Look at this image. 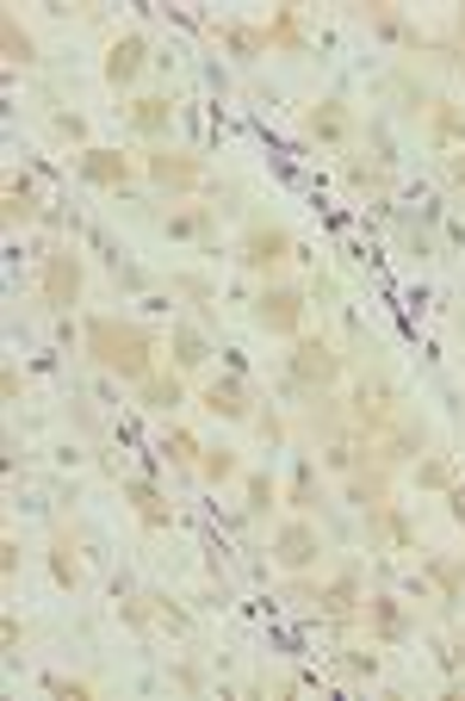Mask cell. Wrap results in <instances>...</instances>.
Instances as JSON below:
<instances>
[{
	"instance_id": "6da1fadb",
	"label": "cell",
	"mask_w": 465,
	"mask_h": 701,
	"mask_svg": "<svg viewBox=\"0 0 465 701\" xmlns=\"http://www.w3.org/2000/svg\"><path fill=\"white\" fill-rule=\"evenodd\" d=\"M155 329L143 324H124V317H87V354H93V366H106V373L131 379V385H143V379L155 373Z\"/></svg>"
},
{
	"instance_id": "7a4b0ae2",
	"label": "cell",
	"mask_w": 465,
	"mask_h": 701,
	"mask_svg": "<svg viewBox=\"0 0 465 701\" xmlns=\"http://www.w3.org/2000/svg\"><path fill=\"white\" fill-rule=\"evenodd\" d=\"M347 416H354V435H361V441H379L385 428L403 416V404H397V392L385 385V379H373V385L354 392V410H347Z\"/></svg>"
},
{
	"instance_id": "3957f363",
	"label": "cell",
	"mask_w": 465,
	"mask_h": 701,
	"mask_svg": "<svg viewBox=\"0 0 465 701\" xmlns=\"http://www.w3.org/2000/svg\"><path fill=\"white\" fill-rule=\"evenodd\" d=\"M292 379L310 385V392H329V385L342 379V354H335L329 342H317V336H298L292 342Z\"/></svg>"
},
{
	"instance_id": "277c9868",
	"label": "cell",
	"mask_w": 465,
	"mask_h": 701,
	"mask_svg": "<svg viewBox=\"0 0 465 701\" xmlns=\"http://www.w3.org/2000/svg\"><path fill=\"white\" fill-rule=\"evenodd\" d=\"M255 324L267 329V336H298V329H305V292L298 286H267L255 298Z\"/></svg>"
},
{
	"instance_id": "5b68a950",
	"label": "cell",
	"mask_w": 465,
	"mask_h": 701,
	"mask_svg": "<svg viewBox=\"0 0 465 701\" xmlns=\"http://www.w3.org/2000/svg\"><path fill=\"white\" fill-rule=\"evenodd\" d=\"M37 292H44V305H56V310H69L75 298H81V261L75 255H44V267H37Z\"/></svg>"
},
{
	"instance_id": "8992f818",
	"label": "cell",
	"mask_w": 465,
	"mask_h": 701,
	"mask_svg": "<svg viewBox=\"0 0 465 701\" xmlns=\"http://www.w3.org/2000/svg\"><path fill=\"white\" fill-rule=\"evenodd\" d=\"M242 261H248L255 274H279V267L292 261V237H286L279 223H255L248 242H242Z\"/></svg>"
},
{
	"instance_id": "52a82bcc",
	"label": "cell",
	"mask_w": 465,
	"mask_h": 701,
	"mask_svg": "<svg viewBox=\"0 0 465 701\" xmlns=\"http://www.w3.org/2000/svg\"><path fill=\"white\" fill-rule=\"evenodd\" d=\"M143 174H150L155 187H168V193H187V187H199V180H206V162H199V155H174V150H155V155H143Z\"/></svg>"
},
{
	"instance_id": "ba28073f",
	"label": "cell",
	"mask_w": 465,
	"mask_h": 701,
	"mask_svg": "<svg viewBox=\"0 0 465 701\" xmlns=\"http://www.w3.org/2000/svg\"><path fill=\"white\" fill-rule=\"evenodd\" d=\"M317 552H323V540H317V528H310L305 515H298V522H286V528L274 534V559L286 565V571H310V565H317Z\"/></svg>"
},
{
	"instance_id": "9c48e42d",
	"label": "cell",
	"mask_w": 465,
	"mask_h": 701,
	"mask_svg": "<svg viewBox=\"0 0 465 701\" xmlns=\"http://www.w3.org/2000/svg\"><path fill=\"white\" fill-rule=\"evenodd\" d=\"M199 404H206L211 416H224V423H248V404H255V397H248V385H242V379H206V392H199Z\"/></svg>"
},
{
	"instance_id": "30bf717a",
	"label": "cell",
	"mask_w": 465,
	"mask_h": 701,
	"mask_svg": "<svg viewBox=\"0 0 465 701\" xmlns=\"http://www.w3.org/2000/svg\"><path fill=\"white\" fill-rule=\"evenodd\" d=\"M143 63H150V44H143L137 32H124L119 44L106 51V81H112V87H131V81H137Z\"/></svg>"
},
{
	"instance_id": "8fae6325",
	"label": "cell",
	"mask_w": 465,
	"mask_h": 701,
	"mask_svg": "<svg viewBox=\"0 0 465 701\" xmlns=\"http://www.w3.org/2000/svg\"><path fill=\"white\" fill-rule=\"evenodd\" d=\"M410 453H422V423L397 416V423L385 428L379 441H373V460H379V465H397V460H410Z\"/></svg>"
},
{
	"instance_id": "7c38bea8",
	"label": "cell",
	"mask_w": 465,
	"mask_h": 701,
	"mask_svg": "<svg viewBox=\"0 0 465 701\" xmlns=\"http://www.w3.org/2000/svg\"><path fill=\"white\" fill-rule=\"evenodd\" d=\"M81 174L93 180V187H124V180H131V155H119V150H81Z\"/></svg>"
},
{
	"instance_id": "4fadbf2b",
	"label": "cell",
	"mask_w": 465,
	"mask_h": 701,
	"mask_svg": "<svg viewBox=\"0 0 465 701\" xmlns=\"http://www.w3.org/2000/svg\"><path fill=\"white\" fill-rule=\"evenodd\" d=\"M305 124H310V138H317V143H342L347 131H354V112H347L342 100H323V106H310Z\"/></svg>"
},
{
	"instance_id": "5bb4252c",
	"label": "cell",
	"mask_w": 465,
	"mask_h": 701,
	"mask_svg": "<svg viewBox=\"0 0 465 701\" xmlns=\"http://www.w3.org/2000/svg\"><path fill=\"white\" fill-rule=\"evenodd\" d=\"M366 528L379 534V540H391V547H416V528H410V515L397 510V503H379V510H366Z\"/></svg>"
},
{
	"instance_id": "9a60e30c",
	"label": "cell",
	"mask_w": 465,
	"mask_h": 701,
	"mask_svg": "<svg viewBox=\"0 0 465 701\" xmlns=\"http://www.w3.org/2000/svg\"><path fill=\"white\" fill-rule=\"evenodd\" d=\"M131 124H137L143 138H162L174 124V100L168 94H143V100H131Z\"/></svg>"
},
{
	"instance_id": "2e32d148",
	"label": "cell",
	"mask_w": 465,
	"mask_h": 701,
	"mask_svg": "<svg viewBox=\"0 0 465 701\" xmlns=\"http://www.w3.org/2000/svg\"><path fill=\"white\" fill-rule=\"evenodd\" d=\"M124 503H131L150 528H168V522H174V510L162 503V491H155V484H124Z\"/></svg>"
},
{
	"instance_id": "e0dca14e",
	"label": "cell",
	"mask_w": 465,
	"mask_h": 701,
	"mask_svg": "<svg viewBox=\"0 0 465 701\" xmlns=\"http://www.w3.org/2000/svg\"><path fill=\"white\" fill-rule=\"evenodd\" d=\"M317 602H323V615H329V621H347V615H354V602H361V578H354V571H342V578L329 583Z\"/></svg>"
},
{
	"instance_id": "ac0fdd59",
	"label": "cell",
	"mask_w": 465,
	"mask_h": 701,
	"mask_svg": "<svg viewBox=\"0 0 465 701\" xmlns=\"http://www.w3.org/2000/svg\"><path fill=\"white\" fill-rule=\"evenodd\" d=\"M0 218H7V223H32L37 218V193H32V180H25V174H13V180H7V206H0Z\"/></svg>"
},
{
	"instance_id": "d6986e66",
	"label": "cell",
	"mask_w": 465,
	"mask_h": 701,
	"mask_svg": "<svg viewBox=\"0 0 465 701\" xmlns=\"http://www.w3.org/2000/svg\"><path fill=\"white\" fill-rule=\"evenodd\" d=\"M366 615H373L379 639H397V633L410 627V615H403V602H397V596H373V602H366Z\"/></svg>"
},
{
	"instance_id": "ffe728a7",
	"label": "cell",
	"mask_w": 465,
	"mask_h": 701,
	"mask_svg": "<svg viewBox=\"0 0 465 701\" xmlns=\"http://www.w3.org/2000/svg\"><path fill=\"white\" fill-rule=\"evenodd\" d=\"M137 392H143L150 410H174V404H180V373H150Z\"/></svg>"
},
{
	"instance_id": "44dd1931",
	"label": "cell",
	"mask_w": 465,
	"mask_h": 701,
	"mask_svg": "<svg viewBox=\"0 0 465 701\" xmlns=\"http://www.w3.org/2000/svg\"><path fill=\"white\" fill-rule=\"evenodd\" d=\"M206 336H199V329H174V366H180V373H199V366H206Z\"/></svg>"
},
{
	"instance_id": "7402d4cb",
	"label": "cell",
	"mask_w": 465,
	"mask_h": 701,
	"mask_svg": "<svg viewBox=\"0 0 465 701\" xmlns=\"http://www.w3.org/2000/svg\"><path fill=\"white\" fill-rule=\"evenodd\" d=\"M429 565V578H434V590H441V602H460L465 596V565H453V559H422Z\"/></svg>"
},
{
	"instance_id": "603a6c76",
	"label": "cell",
	"mask_w": 465,
	"mask_h": 701,
	"mask_svg": "<svg viewBox=\"0 0 465 701\" xmlns=\"http://www.w3.org/2000/svg\"><path fill=\"white\" fill-rule=\"evenodd\" d=\"M366 19H373V25H379L385 37H397V44H410V51H422V32H416V25H403V19L391 13V7H366Z\"/></svg>"
},
{
	"instance_id": "cb8c5ba5",
	"label": "cell",
	"mask_w": 465,
	"mask_h": 701,
	"mask_svg": "<svg viewBox=\"0 0 465 701\" xmlns=\"http://www.w3.org/2000/svg\"><path fill=\"white\" fill-rule=\"evenodd\" d=\"M0 44H7V63H19V69H25V63H37V51H32V37L19 32V19H13V13L0 19Z\"/></svg>"
},
{
	"instance_id": "d4e9b609",
	"label": "cell",
	"mask_w": 465,
	"mask_h": 701,
	"mask_svg": "<svg viewBox=\"0 0 465 701\" xmlns=\"http://www.w3.org/2000/svg\"><path fill=\"white\" fill-rule=\"evenodd\" d=\"M434 138H441V143H465V112L453 100H434Z\"/></svg>"
},
{
	"instance_id": "484cf974",
	"label": "cell",
	"mask_w": 465,
	"mask_h": 701,
	"mask_svg": "<svg viewBox=\"0 0 465 701\" xmlns=\"http://www.w3.org/2000/svg\"><path fill=\"white\" fill-rule=\"evenodd\" d=\"M51 578L63 583V590H75V583H81V559H75L69 540H56V547H51Z\"/></svg>"
},
{
	"instance_id": "4316f807",
	"label": "cell",
	"mask_w": 465,
	"mask_h": 701,
	"mask_svg": "<svg viewBox=\"0 0 465 701\" xmlns=\"http://www.w3.org/2000/svg\"><path fill=\"white\" fill-rule=\"evenodd\" d=\"M305 37H298V13L292 7H279V19L267 25V51H298Z\"/></svg>"
},
{
	"instance_id": "83f0119b",
	"label": "cell",
	"mask_w": 465,
	"mask_h": 701,
	"mask_svg": "<svg viewBox=\"0 0 465 701\" xmlns=\"http://www.w3.org/2000/svg\"><path fill=\"white\" fill-rule=\"evenodd\" d=\"M199 479H206V484L236 479V453H230V447H211V453H199Z\"/></svg>"
},
{
	"instance_id": "f1b7e54d",
	"label": "cell",
	"mask_w": 465,
	"mask_h": 701,
	"mask_svg": "<svg viewBox=\"0 0 465 701\" xmlns=\"http://www.w3.org/2000/svg\"><path fill=\"white\" fill-rule=\"evenodd\" d=\"M206 230H211V211H206V206L174 211V218H168V237H206Z\"/></svg>"
},
{
	"instance_id": "f546056e",
	"label": "cell",
	"mask_w": 465,
	"mask_h": 701,
	"mask_svg": "<svg viewBox=\"0 0 465 701\" xmlns=\"http://www.w3.org/2000/svg\"><path fill=\"white\" fill-rule=\"evenodd\" d=\"M199 453H206V447L192 441L187 428H174V435H168V460L174 465H192V472H199Z\"/></svg>"
},
{
	"instance_id": "4dcf8cb0",
	"label": "cell",
	"mask_w": 465,
	"mask_h": 701,
	"mask_svg": "<svg viewBox=\"0 0 465 701\" xmlns=\"http://www.w3.org/2000/svg\"><path fill=\"white\" fill-rule=\"evenodd\" d=\"M416 484H422V491H453V465L447 460H422L416 465Z\"/></svg>"
},
{
	"instance_id": "1f68e13d",
	"label": "cell",
	"mask_w": 465,
	"mask_h": 701,
	"mask_svg": "<svg viewBox=\"0 0 465 701\" xmlns=\"http://www.w3.org/2000/svg\"><path fill=\"white\" fill-rule=\"evenodd\" d=\"M230 44H236V51H248V56H255V51H267V32H255V25H230Z\"/></svg>"
},
{
	"instance_id": "d6a6232c",
	"label": "cell",
	"mask_w": 465,
	"mask_h": 701,
	"mask_svg": "<svg viewBox=\"0 0 465 701\" xmlns=\"http://www.w3.org/2000/svg\"><path fill=\"white\" fill-rule=\"evenodd\" d=\"M317 503V479H310V465H298V479H292V510H310Z\"/></svg>"
},
{
	"instance_id": "836d02e7",
	"label": "cell",
	"mask_w": 465,
	"mask_h": 701,
	"mask_svg": "<svg viewBox=\"0 0 465 701\" xmlns=\"http://www.w3.org/2000/svg\"><path fill=\"white\" fill-rule=\"evenodd\" d=\"M267 503H274V479H267V472H255V479H248V510H267Z\"/></svg>"
},
{
	"instance_id": "e575fe53",
	"label": "cell",
	"mask_w": 465,
	"mask_h": 701,
	"mask_svg": "<svg viewBox=\"0 0 465 701\" xmlns=\"http://www.w3.org/2000/svg\"><path fill=\"white\" fill-rule=\"evenodd\" d=\"M51 695H63V701H87V695H93V683H69V677H51Z\"/></svg>"
},
{
	"instance_id": "d590c367",
	"label": "cell",
	"mask_w": 465,
	"mask_h": 701,
	"mask_svg": "<svg viewBox=\"0 0 465 701\" xmlns=\"http://www.w3.org/2000/svg\"><path fill=\"white\" fill-rule=\"evenodd\" d=\"M347 180H354V187H385V168H366V162H354V168H347Z\"/></svg>"
},
{
	"instance_id": "8d00e7d4",
	"label": "cell",
	"mask_w": 465,
	"mask_h": 701,
	"mask_svg": "<svg viewBox=\"0 0 465 701\" xmlns=\"http://www.w3.org/2000/svg\"><path fill=\"white\" fill-rule=\"evenodd\" d=\"M342 665L354 670V677H373V670H379V658H373V651H347Z\"/></svg>"
},
{
	"instance_id": "74e56055",
	"label": "cell",
	"mask_w": 465,
	"mask_h": 701,
	"mask_svg": "<svg viewBox=\"0 0 465 701\" xmlns=\"http://www.w3.org/2000/svg\"><path fill=\"white\" fill-rule=\"evenodd\" d=\"M0 571H7V578H13V571H19V540H13V534L0 540Z\"/></svg>"
},
{
	"instance_id": "f35d334b",
	"label": "cell",
	"mask_w": 465,
	"mask_h": 701,
	"mask_svg": "<svg viewBox=\"0 0 465 701\" xmlns=\"http://www.w3.org/2000/svg\"><path fill=\"white\" fill-rule=\"evenodd\" d=\"M447 510H453V515H460V522H465V484H453V491H447Z\"/></svg>"
},
{
	"instance_id": "ab89813d",
	"label": "cell",
	"mask_w": 465,
	"mask_h": 701,
	"mask_svg": "<svg viewBox=\"0 0 465 701\" xmlns=\"http://www.w3.org/2000/svg\"><path fill=\"white\" fill-rule=\"evenodd\" d=\"M447 174H453V180H460V187H465V150H460V155H453V162H447Z\"/></svg>"
},
{
	"instance_id": "60d3db41",
	"label": "cell",
	"mask_w": 465,
	"mask_h": 701,
	"mask_svg": "<svg viewBox=\"0 0 465 701\" xmlns=\"http://www.w3.org/2000/svg\"><path fill=\"white\" fill-rule=\"evenodd\" d=\"M460 32H465V13H460Z\"/></svg>"
}]
</instances>
